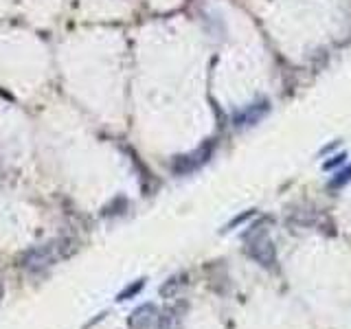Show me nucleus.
Returning a JSON list of instances; mask_svg holds the SVG:
<instances>
[{
    "instance_id": "nucleus-1",
    "label": "nucleus",
    "mask_w": 351,
    "mask_h": 329,
    "mask_svg": "<svg viewBox=\"0 0 351 329\" xmlns=\"http://www.w3.org/2000/svg\"><path fill=\"white\" fill-rule=\"evenodd\" d=\"M270 112V101H266V99H261V101H255L246 106L241 112L235 114V125L237 127H244V125H255L259 123V121L266 117Z\"/></svg>"
},
{
    "instance_id": "nucleus-2",
    "label": "nucleus",
    "mask_w": 351,
    "mask_h": 329,
    "mask_svg": "<svg viewBox=\"0 0 351 329\" xmlns=\"http://www.w3.org/2000/svg\"><path fill=\"white\" fill-rule=\"evenodd\" d=\"M345 154H338V156H334V160H329V162H325V169H334L336 164H340V162H345Z\"/></svg>"
},
{
    "instance_id": "nucleus-3",
    "label": "nucleus",
    "mask_w": 351,
    "mask_h": 329,
    "mask_svg": "<svg viewBox=\"0 0 351 329\" xmlns=\"http://www.w3.org/2000/svg\"><path fill=\"white\" fill-rule=\"evenodd\" d=\"M338 175H340V178H336V180H334V184H343V182L351 180V167H349L347 171H340Z\"/></svg>"
},
{
    "instance_id": "nucleus-4",
    "label": "nucleus",
    "mask_w": 351,
    "mask_h": 329,
    "mask_svg": "<svg viewBox=\"0 0 351 329\" xmlns=\"http://www.w3.org/2000/svg\"><path fill=\"white\" fill-rule=\"evenodd\" d=\"M3 292H5V290H3V283H0V299H3Z\"/></svg>"
}]
</instances>
